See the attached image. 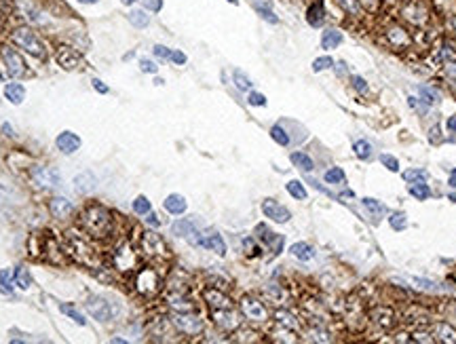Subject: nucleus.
I'll list each match as a JSON object with an SVG mask.
<instances>
[{
    "label": "nucleus",
    "instance_id": "obj_53",
    "mask_svg": "<svg viewBox=\"0 0 456 344\" xmlns=\"http://www.w3.org/2000/svg\"><path fill=\"white\" fill-rule=\"evenodd\" d=\"M338 3H340L344 9H349L351 13H357V0H338Z\"/></svg>",
    "mask_w": 456,
    "mask_h": 344
},
{
    "label": "nucleus",
    "instance_id": "obj_7",
    "mask_svg": "<svg viewBox=\"0 0 456 344\" xmlns=\"http://www.w3.org/2000/svg\"><path fill=\"white\" fill-rule=\"evenodd\" d=\"M262 211H264V216L266 218H270V220H275V222H279V224H285L287 220L292 218V213L287 211L283 205H279L277 201H272V199H266L262 203Z\"/></svg>",
    "mask_w": 456,
    "mask_h": 344
},
{
    "label": "nucleus",
    "instance_id": "obj_47",
    "mask_svg": "<svg viewBox=\"0 0 456 344\" xmlns=\"http://www.w3.org/2000/svg\"><path fill=\"white\" fill-rule=\"evenodd\" d=\"M154 55L157 57H161V59H169L171 57V49L169 46H163V44H154Z\"/></svg>",
    "mask_w": 456,
    "mask_h": 344
},
{
    "label": "nucleus",
    "instance_id": "obj_5",
    "mask_svg": "<svg viewBox=\"0 0 456 344\" xmlns=\"http://www.w3.org/2000/svg\"><path fill=\"white\" fill-rule=\"evenodd\" d=\"M85 308L89 311L91 317H95L98 321H108L112 317V311H110V304H108L104 298H98V296H91L85 302Z\"/></svg>",
    "mask_w": 456,
    "mask_h": 344
},
{
    "label": "nucleus",
    "instance_id": "obj_34",
    "mask_svg": "<svg viewBox=\"0 0 456 344\" xmlns=\"http://www.w3.org/2000/svg\"><path fill=\"white\" fill-rule=\"evenodd\" d=\"M270 137L277 141V144H281V146H287V144H290V135L285 133V129H283L281 125H275V127L270 129Z\"/></svg>",
    "mask_w": 456,
    "mask_h": 344
},
{
    "label": "nucleus",
    "instance_id": "obj_57",
    "mask_svg": "<svg viewBox=\"0 0 456 344\" xmlns=\"http://www.w3.org/2000/svg\"><path fill=\"white\" fill-rule=\"evenodd\" d=\"M3 129H5L7 135H13V129H11V125H3Z\"/></svg>",
    "mask_w": 456,
    "mask_h": 344
},
{
    "label": "nucleus",
    "instance_id": "obj_41",
    "mask_svg": "<svg viewBox=\"0 0 456 344\" xmlns=\"http://www.w3.org/2000/svg\"><path fill=\"white\" fill-rule=\"evenodd\" d=\"M133 211L140 213V216H146V213L150 211V201L146 196H138L133 201Z\"/></svg>",
    "mask_w": 456,
    "mask_h": 344
},
{
    "label": "nucleus",
    "instance_id": "obj_43",
    "mask_svg": "<svg viewBox=\"0 0 456 344\" xmlns=\"http://www.w3.org/2000/svg\"><path fill=\"white\" fill-rule=\"evenodd\" d=\"M380 163L385 165L389 171H399V163H397V159H395V157H391V154H382Z\"/></svg>",
    "mask_w": 456,
    "mask_h": 344
},
{
    "label": "nucleus",
    "instance_id": "obj_25",
    "mask_svg": "<svg viewBox=\"0 0 456 344\" xmlns=\"http://www.w3.org/2000/svg\"><path fill=\"white\" fill-rule=\"evenodd\" d=\"M144 245H146L148 252H157V254H163V252H165L163 241L159 239L157 234H152V232H148L146 236H144Z\"/></svg>",
    "mask_w": 456,
    "mask_h": 344
},
{
    "label": "nucleus",
    "instance_id": "obj_37",
    "mask_svg": "<svg viewBox=\"0 0 456 344\" xmlns=\"http://www.w3.org/2000/svg\"><path fill=\"white\" fill-rule=\"evenodd\" d=\"M326 182H328V184H340V182H344V171H342L340 167H332V169H328V171H326Z\"/></svg>",
    "mask_w": 456,
    "mask_h": 344
},
{
    "label": "nucleus",
    "instance_id": "obj_31",
    "mask_svg": "<svg viewBox=\"0 0 456 344\" xmlns=\"http://www.w3.org/2000/svg\"><path fill=\"white\" fill-rule=\"evenodd\" d=\"M427 171L425 169H407L405 173H403V180L407 182V184H414V182H427Z\"/></svg>",
    "mask_w": 456,
    "mask_h": 344
},
{
    "label": "nucleus",
    "instance_id": "obj_20",
    "mask_svg": "<svg viewBox=\"0 0 456 344\" xmlns=\"http://www.w3.org/2000/svg\"><path fill=\"white\" fill-rule=\"evenodd\" d=\"M340 42H342V34L338 32V30H326L323 32V36H321V46L323 49H336V46H340Z\"/></svg>",
    "mask_w": 456,
    "mask_h": 344
},
{
    "label": "nucleus",
    "instance_id": "obj_29",
    "mask_svg": "<svg viewBox=\"0 0 456 344\" xmlns=\"http://www.w3.org/2000/svg\"><path fill=\"white\" fill-rule=\"evenodd\" d=\"M15 283L21 287V289H30V285H32V277H30V272L23 268V266H19V268H15Z\"/></svg>",
    "mask_w": 456,
    "mask_h": 344
},
{
    "label": "nucleus",
    "instance_id": "obj_15",
    "mask_svg": "<svg viewBox=\"0 0 456 344\" xmlns=\"http://www.w3.org/2000/svg\"><path fill=\"white\" fill-rule=\"evenodd\" d=\"M163 207L169 213H173V216H182L188 205H186V199L182 194H169L163 201Z\"/></svg>",
    "mask_w": 456,
    "mask_h": 344
},
{
    "label": "nucleus",
    "instance_id": "obj_30",
    "mask_svg": "<svg viewBox=\"0 0 456 344\" xmlns=\"http://www.w3.org/2000/svg\"><path fill=\"white\" fill-rule=\"evenodd\" d=\"M254 9L260 13V17H262V19H266V21H270V23H279V17L275 15V11H272L270 7L262 5V3H254Z\"/></svg>",
    "mask_w": 456,
    "mask_h": 344
},
{
    "label": "nucleus",
    "instance_id": "obj_60",
    "mask_svg": "<svg viewBox=\"0 0 456 344\" xmlns=\"http://www.w3.org/2000/svg\"><path fill=\"white\" fill-rule=\"evenodd\" d=\"M228 3H233V5H239V0H228Z\"/></svg>",
    "mask_w": 456,
    "mask_h": 344
},
{
    "label": "nucleus",
    "instance_id": "obj_24",
    "mask_svg": "<svg viewBox=\"0 0 456 344\" xmlns=\"http://www.w3.org/2000/svg\"><path fill=\"white\" fill-rule=\"evenodd\" d=\"M59 311H62L66 317H70L74 323H78V325H87V319L82 317V313H78L72 304H62V306H59Z\"/></svg>",
    "mask_w": 456,
    "mask_h": 344
},
{
    "label": "nucleus",
    "instance_id": "obj_59",
    "mask_svg": "<svg viewBox=\"0 0 456 344\" xmlns=\"http://www.w3.org/2000/svg\"><path fill=\"white\" fill-rule=\"evenodd\" d=\"M123 5H133V3H138V0H121Z\"/></svg>",
    "mask_w": 456,
    "mask_h": 344
},
{
    "label": "nucleus",
    "instance_id": "obj_46",
    "mask_svg": "<svg viewBox=\"0 0 456 344\" xmlns=\"http://www.w3.org/2000/svg\"><path fill=\"white\" fill-rule=\"evenodd\" d=\"M247 102H249L251 106H266V97H264L262 93H256V91H251V93H249Z\"/></svg>",
    "mask_w": 456,
    "mask_h": 344
},
{
    "label": "nucleus",
    "instance_id": "obj_13",
    "mask_svg": "<svg viewBox=\"0 0 456 344\" xmlns=\"http://www.w3.org/2000/svg\"><path fill=\"white\" fill-rule=\"evenodd\" d=\"M241 308H243V313H245L249 319H254V321H262V319H266V308H264L258 300L245 298V300L241 302Z\"/></svg>",
    "mask_w": 456,
    "mask_h": 344
},
{
    "label": "nucleus",
    "instance_id": "obj_36",
    "mask_svg": "<svg viewBox=\"0 0 456 344\" xmlns=\"http://www.w3.org/2000/svg\"><path fill=\"white\" fill-rule=\"evenodd\" d=\"M437 334H439V338L443 342H456V331L450 325H446V323H439L437 325Z\"/></svg>",
    "mask_w": 456,
    "mask_h": 344
},
{
    "label": "nucleus",
    "instance_id": "obj_50",
    "mask_svg": "<svg viewBox=\"0 0 456 344\" xmlns=\"http://www.w3.org/2000/svg\"><path fill=\"white\" fill-rule=\"evenodd\" d=\"M169 59H171L173 64H177V66H184L186 64V55L182 51H171V57Z\"/></svg>",
    "mask_w": 456,
    "mask_h": 344
},
{
    "label": "nucleus",
    "instance_id": "obj_52",
    "mask_svg": "<svg viewBox=\"0 0 456 344\" xmlns=\"http://www.w3.org/2000/svg\"><path fill=\"white\" fill-rule=\"evenodd\" d=\"M93 89L100 91L102 95H106V93H108V87L104 85V80H100V78H93Z\"/></svg>",
    "mask_w": 456,
    "mask_h": 344
},
{
    "label": "nucleus",
    "instance_id": "obj_33",
    "mask_svg": "<svg viewBox=\"0 0 456 344\" xmlns=\"http://www.w3.org/2000/svg\"><path fill=\"white\" fill-rule=\"evenodd\" d=\"M353 152L357 154L359 159H370V154H372V146H370V141H366V139H359V141H355V144H353Z\"/></svg>",
    "mask_w": 456,
    "mask_h": 344
},
{
    "label": "nucleus",
    "instance_id": "obj_28",
    "mask_svg": "<svg viewBox=\"0 0 456 344\" xmlns=\"http://www.w3.org/2000/svg\"><path fill=\"white\" fill-rule=\"evenodd\" d=\"M205 298L215 308H231V302H228V298H226V296H222V293H218V291H207Z\"/></svg>",
    "mask_w": 456,
    "mask_h": 344
},
{
    "label": "nucleus",
    "instance_id": "obj_4",
    "mask_svg": "<svg viewBox=\"0 0 456 344\" xmlns=\"http://www.w3.org/2000/svg\"><path fill=\"white\" fill-rule=\"evenodd\" d=\"M32 180L40 188H57L62 184V177H59V171L55 167H34Z\"/></svg>",
    "mask_w": 456,
    "mask_h": 344
},
{
    "label": "nucleus",
    "instance_id": "obj_42",
    "mask_svg": "<svg viewBox=\"0 0 456 344\" xmlns=\"http://www.w3.org/2000/svg\"><path fill=\"white\" fill-rule=\"evenodd\" d=\"M334 66V59L332 57H319V59H315L313 62V72H321V70H328V68H332Z\"/></svg>",
    "mask_w": 456,
    "mask_h": 344
},
{
    "label": "nucleus",
    "instance_id": "obj_26",
    "mask_svg": "<svg viewBox=\"0 0 456 344\" xmlns=\"http://www.w3.org/2000/svg\"><path fill=\"white\" fill-rule=\"evenodd\" d=\"M285 188H287V192H290L294 199H298V201L306 199V188L302 186V182H298V180H290Z\"/></svg>",
    "mask_w": 456,
    "mask_h": 344
},
{
    "label": "nucleus",
    "instance_id": "obj_32",
    "mask_svg": "<svg viewBox=\"0 0 456 344\" xmlns=\"http://www.w3.org/2000/svg\"><path fill=\"white\" fill-rule=\"evenodd\" d=\"M389 224H391V228H395V230H403L407 226V216L403 211H395V213H391Z\"/></svg>",
    "mask_w": 456,
    "mask_h": 344
},
{
    "label": "nucleus",
    "instance_id": "obj_45",
    "mask_svg": "<svg viewBox=\"0 0 456 344\" xmlns=\"http://www.w3.org/2000/svg\"><path fill=\"white\" fill-rule=\"evenodd\" d=\"M418 91H421V95H423V102H425V104H437V102H439V95H437L435 91H431V89H427V87H421Z\"/></svg>",
    "mask_w": 456,
    "mask_h": 344
},
{
    "label": "nucleus",
    "instance_id": "obj_11",
    "mask_svg": "<svg viewBox=\"0 0 456 344\" xmlns=\"http://www.w3.org/2000/svg\"><path fill=\"white\" fill-rule=\"evenodd\" d=\"M157 287H159V277H157V272H154V270L146 268V270H142L138 275V289L142 293H154Z\"/></svg>",
    "mask_w": 456,
    "mask_h": 344
},
{
    "label": "nucleus",
    "instance_id": "obj_35",
    "mask_svg": "<svg viewBox=\"0 0 456 344\" xmlns=\"http://www.w3.org/2000/svg\"><path fill=\"white\" fill-rule=\"evenodd\" d=\"M129 254H131V252H129V247L125 245V247L118 249L116 256H114V264L121 268V270H127V268L131 266V262H127V256H129Z\"/></svg>",
    "mask_w": 456,
    "mask_h": 344
},
{
    "label": "nucleus",
    "instance_id": "obj_58",
    "mask_svg": "<svg viewBox=\"0 0 456 344\" xmlns=\"http://www.w3.org/2000/svg\"><path fill=\"white\" fill-rule=\"evenodd\" d=\"M78 3H82V5H98L100 0H78Z\"/></svg>",
    "mask_w": 456,
    "mask_h": 344
},
{
    "label": "nucleus",
    "instance_id": "obj_38",
    "mask_svg": "<svg viewBox=\"0 0 456 344\" xmlns=\"http://www.w3.org/2000/svg\"><path fill=\"white\" fill-rule=\"evenodd\" d=\"M361 203H363V205H366V207H368V209H370L372 213H374V218H378L380 213H385V205H382V203H378L376 199H370V196H366V199L361 201Z\"/></svg>",
    "mask_w": 456,
    "mask_h": 344
},
{
    "label": "nucleus",
    "instance_id": "obj_39",
    "mask_svg": "<svg viewBox=\"0 0 456 344\" xmlns=\"http://www.w3.org/2000/svg\"><path fill=\"white\" fill-rule=\"evenodd\" d=\"M233 78H235V85L241 89V91H247V89H251V80L241 72V70H235L233 72Z\"/></svg>",
    "mask_w": 456,
    "mask_h": 344
},
{
    "label": "nucleus",
    "instance_id": "obj_40",
    "mask_svg": "<svg viewBox=\"0 0 456 344\" xmlns=\"http://www.w3.org/2000/svg\"><path fill=\"white\" fill-rule=\"evenodd\" d=\"M21 9H23V13H26V17H28L30 21H36V23H42V21H44V17H40L42 13H40V11H36L32 5L21 3Z\"/></svg>",
    "mask_w": 456,
    "mask_h": 344
},
{
    "label": "nucleus",
    "instance_id": "obj_48",
    "mask_svg": "<svg viewBox=\"0 0 456 344\" xmlns=\"http://www.w3.org/2000/svg\"><path fill=\"white\" fill-rule=\"evenodd\" d=\"M351 82H353V87H355L359 93H366V91H368V85H366V80H363L361 76H353Z\"/></svg>",
    "mask_w": 456,
    "mask_h": 344
},
{
    "label": "nucleus",
    "instance_id": "obj_9",
    "mask_svg": "<svg viewBox=\"0 0 456 344\" xmlns=\"http://www.w3.org/2000/svg\"><path fill=\"white\" fill-rule=\"evenodd\" d=\"M49 209H51V213H53L57 220L70 218L72 213H74V205H72V201L66 199V196H55L51 203H49Z\"/></svg>",
    "mask_w": 456,
    "mask_h": 344
},
{
    "label": "nucleus",
    "instance_id": "obj_16",
    "mask_svg": "<svg viewBox=\"0 0 456 344\" xmlns=\"http://www.w3.org/2000/svg\"><path fill=\"white\" fill-rule=\"evenodd\" d=\"M323 19H326V7H323L321 0H317V3H313V5L308 7V11H306V21L313 28H317V26H321V23H323Z\"/></svg>",
    "mask_w": 456,
    "mask_h": 344
},
{
    "label": "nucleus",
    "instance_id": "obj_3",
    "mask_svg": "<svg viewBox=\"0 0 456 344\" xmlns=\"http://www.w3.org/2000/svg\"><path fill=\"white\" fill-rule=\"evenodd\" d=\"M13 42L17 44V46H21L23 51H28L30 55H36V57H40V55H44V46H42V42L38 40V36L32 32V30H28V28H19V30H15L13 32Z\"/></svg>",
    "mask_w": 456,
    "mask_h": 344
},
{
    "label": "nucleus",
    "instance_id": "obj_22",
    "mask_svg": "<svg viewBox=\"0 0 456 344\" xmlns=\"http://www.w3.org/2000/svg\"><path fill=\"white\" fill-rule=\"evenodd\" d=\"M290 159H292V163L296 165V167H300L302 171H313V169H315V165H313V159H310V157H306L304 152H294Z\"/></svg>",
    "mask_w": 456,
    "mask_h": 344
},
{
    "label": "nucleus",
    "instance_id": "obj_19",
    "mask_svg": "<svg viewBox=\"0 0 456 344\" xmlns=\"http://www.w3.org/2000/svg\"><path fill=\"white\" fill-rule=\"evenodd\" d=\"M290 254H292L294 258H298V260H302V262H308V260H313V258H315L313 247L306 245V243H294V245L290 247Z\"/></svg>",
    "mask_w": 456,
    "mask_h": 344
},
{
    "label": "nucleus",
    "instance_id": "obj_51",
    "mask_svg": "<svg viewBox=\"0 0 456 344\" xmlns=\"http://www.w3.org/2000/svg\"><path fill=\"white\" fill-rule=\"evenodd\" d=\"M146 216H148V218H146V222L150 224V226H154V228H159V226H161V220L157 218V213H152V211H148V213H146Z\"/></svg>",
    "mask_w": 456,
    "mask_h": 344
},
{
    "label": "nucleus",
    "instance_id": "obj_18",
    "mask_svg": "<svg viewBox=\"0 0 456 344\" xmlns=\"http://www.w3.org/2000/svg\"><path fill=\"white\" fill-rule=\"evenodd\" d=\"M5 97L11 104L19 106L23 100H26V89H23V85H19V82H9V85L5 87Z\"/></svg>",
    "mask_w": 456,
    "mask_h": 344
},
{
    "label": "nucleus",
    "instance_id": "obj_12",
    "mask_svg": "<svg viewBox=\"0 0 456 344\" xmlns=\"http://www.w3.org/2000/svg\"><path fill=\"white\" fill-rule=\"evenodd\" d=\"M171 230H173V234H177V236H186V239H188L190 234L199 230V220H197V216H193V218H184V220H177V222H173Z\"/></svg>",
    "mask_w": 456,
    "mask_h": 344
},
{
    "label": "nucleus",
    "instance_id": "obj_21",
    "mask_svg": "<svg viewBox=\"0 0 456 344\" xmlns=\"http://www.w3.org/2000/svg\"><path fill=\"white\" fill-rule=\"evenodd\" d=\"M129 21H131V26H135V28H148V23H150V17L146 15V11H142V9H133L129 13Z\"/></svg>",
    "mask_w": 456,
    "mask_h": 344
},
{
    "label": "nucleus",
    "instance_id": "obj_56",
    "mask_svg": "<svg viewBox=\"0 0 456 344\" xmlns=\"http://www.w3.org/2000/svg\"><path fill=\"white\" fill-rule=\"evenodd\" d=\"M450 186L452 188H456V169L452 171V175H450Z\"/></svg>",
    "mask_w": 456,
    "mask_h": 344
},
{
    "label": "nucleus",
    "instance_id": "obj_27",
    "mask_svg": "<svg viewBox=\"0 0 456 344\" xmlns=\"http://www.w3.org/2000/svg\"><path fill=\"white\" fill-rule=\"evenodd\" d=\"M410 194L416 196V199H421V201H425V199L431 196V188L425 182H414V184H410Z\"/></svg>",
    "mask_w": 456,
    "mask_h": 344
},
{
    "label": "nucleus",
    "instance_id": "obj_54",
    "mask_svg": "<svg viewBox=\"0 0 456 344\" xmlns=\"http://www.w3.org/2000/svg\"><path fill=\"white\" fill-rule=\"evenodd\" d=\"M448 129L456 133V116H450V118H448Z\"/></svg>",
    "mask_w": 456,
    "mask_h": 344
},
{
    "label": "nucleus",
    "instance_id": "obj_44",
    "mask_svg": "<svg viewBox=\"0 0 456 344\" xmlns=\"http://www.w3.org/2000/svg\"><path fill=\"white\" fill-rule=\"evenodd\" d=\"M140 68H142V72H146V74H157L159 72V66L154 62H150V59H146V57L140 59Z\"/></svg>",
    "mask_w": 456,
    "mask_h": 344
},
{
    "label": "nucleus",
    "instance_id": "obj_2",
    "mask_svg": "<svg viewBox=\"0 0 456 344\" xmlns=\"http://www.w3.org/2000/svg\"><path fill=\"white\" fill-rule=\"evenodd\" d=\"M188 241L197 247L211 249V252H215L218 256H226V243L222 239V234L215 230H197L188 236Z\"/></svg>",
    "mask_w": 456,
    "mask_h": 344
},
{
    "label": "nucleus",
    "instance_id": "obj_49",
    "mask_svg": "<svg viewBox=\"0 0 456 344\" xmlns=\"http://www.w3.org/2000/svg\"><path fill=\"white\" fill-rule=\"evenodd\" d=\"M144 7L157 13V11H161V7H163V0H144Z\"/></svg>",
    "mask_w": 456,
    "mask_h": 344
},
{
    "label": "nucleus",
    "instance_id": "obj_10",
    "mask_svg": "<svg viewBox=\"0 0 456 344\" xmlns=\"http://www.w3.org/2000/svg\"><path fill=\"white\" fill-rule=\"evenodd\" d=\"M95 188H98V177L91 171H82L80 175L74 177V190L78 194H91Z\"/></svg>",
    "mask_w": 456,
    "mask_h": 344
},
{
    "label": "nucleus",
    "instance_id": "obj_17",
    "mask_svg": "<svg viewBox=\"0 0 456 344\" xmlns=\"http://www.w3.org/2000/svg\"><path fill=\"white\" fill-rule=\"evenodd\" d=\"M175 325L182 331H188V334H197L201 329V319L188 317V315H175Z\"/></svg>",
    "mask_w": 456,
    "mask_h": 344
},
{
    "label": "nucleus",
    "instance_id": "obj_6",
    "mask_svg": "<svg viewBox=\"0 0 456 344\" xmlns=\"http://www.w3.org/2000/svg\"><path fill=\"white\" fill-rule=\"evenodd\" d=\"M3 59L7 64L9 76H13V78L23 76V72H26V64H23V59H21L19 53H15L13 49H9V46H7V49H3Z\"/></svg>",
    "mask_w": 456,
    "mask_h": 344
},
{
    "label": "nucleus",
    "instance_id": "obj_14",
    "mask_svg": "<svg viewBox=\"0 0 456 344\" xmlns=\"http://www.w3.org/2000/svg\"><path fill=\"white\" fill-rule=\"evenodd\" d=\"M57 62H59V66L66 68V70H74L78 66V62H80V57H78V53L74 49H70V46H62L59 53H57Z\"/></svg>",
    "mask_w": 456,
    "mask_h": 344
},
{
    "label": "nucleus",
    "instance_id": "obj_55",
    "mask_svg": "<svg viewBox=\"0 0 456 344\" xmlns=\"http://www.w3.org/2000/svg\"><path fill=\"white\" fill-rule=\"evenodd\" d=\"M336 74H338V76H340V74H346V68H344V64H342V62L336 64Z\"/></svg>",
    "mask_w": 456,
    "mask_h": 344
},
{
    "label": "nucleus",
    "instance_id": "obj_8",
    "mask_svg": "<svg viewBox=\"0 0 456 344\" xmlns=\"http://www.w3.org/2000/svg\"><path fill=\"white\" fill-rule=\"evenodd\" d=\"M57 144V150L64 152V154H74L78 148H80V137L72 131H62L55 139Z\"/></svg>",
    "mask_w": 456,
    "mask_h": 344
},
{
    "label": "nucleus",
    "instance_id": "obj_1",
    "mask_svg": "<svg viewBox=\"0 0 456 344\" xmlns=\"http://www.w3.org/2000/svg\"><path fill=\"white\" fill-rule=\"evenodd\" d=\"M80 226H82V230L93 234V236H104V234L110 232V228H112V218H110V213H108L104 207L93 205V207H89L85 213H82Z\"/></svg>",
    "mask_w": 456,
    "mask_h": 344
},
{
    "label": "nucleus",
    "instance_id": "obj_23",
    "mask_svg": "<svg viewBox=\"0 0 456 344\" xmlns=\"http://www.w3.org/2000/svg\"><path fill=\"white\" fill-rule=\"evenodd\" d=\"M0 291H3L5 296L13 293V272H11L9 268L0 270Z\"/></svg>",
    "mask_w": 456,
    "mask_h": 344
}]
</instances>
